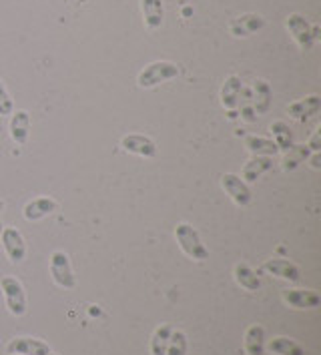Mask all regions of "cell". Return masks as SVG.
Masks as SVG:
<instances>
[{"instance_id":"19","label":"cell","mask_w":321,"mask_h":355,"mask_svg":"<svg viewBox=\"0 0 321 355\" xmlns=\"http://www.w3.org/2000/svg\"><path fill=\"white\" fill-rule=\"evenodd\" d=\"M253 111L259 114H265V112L271 109V103H273V93H271V87L269 83L263 80V78H257L255 85H253Z\"/></svg>"},{"instance_id":"4","label":"cell","mask_w":321,"mask_h":355,"mask_svg":"<svg viewBox=\"0 0 321 355\" xmlns=\"http://www.w3.org/2000/svg\"><path fill=\"white\" fill-rule=\"evenodd\" d=\"M51 277L62 289H73L76 285L71 259H69V255L64 251H55L51 255Z\"/></svg>"},{"instance_id":"2","label":"cell","mask_w":321,"mask_h":355,"mask_svg":"<svg viewBox=\"0 0 321 355\" xmlns=\"http://www.w3.org/2000/svg\"><path fill=\"white\" fill-rule=\"evenodd\" d=\"M179 76V67L171 60H155L151 64H147L139 76H137V85L141 89H155L167 80H173Z\"/></svg>"},{"instance_id":"9","label":"cell","mask_w":321,"mask_h":355,"mask_svg":"<svg viewBox=\"0 0 321 355\" xmlns=\"http://www.w3.org/2000/svg\"><path fill=\"white\" fill-rule=\"evenodd\" d=\"M321 111V96L320 94H307L305 98H300L295 103H291L287 107V114L293 119V121H300L305 123L309 121L311 116H315Z\"/></svg>"},{"instance_id":"23","label":"cell","mask_w":321,"mask_h":355,"mask_svg":"<svg viewBox=\"0 0 321 355\" xmlns=\"http://www.w3.org/2000/svg\"><path fill=\"white\" fill-rule=\"evenodd\" d=\"M267 349L275 355H305V349L302 345L295 339H289V337H273L267 343Z\"/></svg>"},{"instance_id":"34","label":"cell","mask_w":321,"mask_h":355,"mask_svg":"<svg viewBox=\"0 0 321 355\" xmlns=\"http://www.w3.org/2000/svg\"><path fill=\"white\" fill-rule=\"evenodd\" d=\"M49 355H57V354H53V352H51V354H49Z\"/></svg>"},{"instance_id":"20","label":"cell","mask_w":321,"mask_h":355,"mask_svg":"<svg viewBox=\"0 0 321 355\" xmlns=\"http://www.w3.org/2000/svg\"><path fill=\"white\" fill-rule=\"evenodd\" d=\"M243 349L247 355H263L265 354V329L261 325L247 327Z\"/></svg>"},{"instance_id":"18","label":"cell","mask_w":321,"mask_h":355,"mask_svg":"<svg viewBox=\"0 0 321 355\" xmlns=\"http://www.w3.org/2000/svg\"><path fill=\"white\" fill-rule=\"evenodd\" d=\"M31 135V114L26 111H17L10 114V137L17 145H24Z\"/></svg>"},{"instance_id":"11","label":"cell","mask_w":321,"mask_h":355,"mask_svg":"<svg viewBox=\"0 0 321 355\" xmlns=\"http://www.w3.org/2000/svg\"><path fill=\"white\" fill-rule=\"evenodd\" d=\"M121 147L127 150V153H132V155H139V157H145V159H153L157 157V145L155 141L145 137V135H125L121 139Z\"/></svg>"},{"instance_id":"22","label":"cell","mask_w":321,"mask_h":355,"mask_svg":"<svg viewBox=\"0 0 321 355\" xmlns=\"http://www.w3.org/2000/svg\"><path fill=\"white\" fill-rule=\"evenodd\" d=\"M245 147L253 157H275L279 153L277 145L273 141L263 139V137H257V135L245 137Z\"/></svg>"},{"instance_id":"8","label":"cell","mask_w":321,"mask_h":355,"mask_svg":"<svg viewBox=\"0 0 321 355\" xmlns=\"http://www.w3.org/2000/svg\"><path fill=\"white\" fill-rule=\"evenodd\" d=\"M241 94H243V80L237 75H229L221 87V105L223 109L229 111V116H235V109L241 103Z\"/></svg>"},{"instance_id":"10","label":"cell","mask_w":321,"mask_h":355,"mask_svg":"<svg viewBox=\"0 0 321 355\" xmlns=\"http://www.w3.org/2000/svg\"><path fill=\"white\" fill-rule=\"evenodd\" d=\"M281 297L293 309H315L321 303L320 293L311 289H284Z\"/></svg>"},{"instance_id":"17","label":"cell","mask_w":321,"mask_h":355,"mask_svg":"<svg viewBox=\"0 0 321 355\" xmlns=\"http://www.w3.org/2000/svg\"><path fill=\"white\" fill-rule=\"evenodd\" d=\"M141 12L145 26L149 31L161 28L163 19H165V8H163V0H141Z\"/></svg>"},{"instance_id":"21","label":"cell","mask_w":321,"mask_h":355,"mask_svg":"<svg viewBox=\"0 0 321 355\" xmlns=\"http://www.w3.org/2000/svg\"><path fill=\"white\" fill-rule=\"evenodd\" d=\"M233 277L237 281V285H241L247 291H259V289H261V279H259V275H257L247 263H237V265H235Z\"/></svg>"},{"instance_id":"25","label":"cell","mask_w":321,"mask_h":355,"mask_svg":"<svg viewBox=\"0 0 321 355\" xmlns=\"http://www.w3.org/2000/svg\"><path fill=\"white\" fill-rule=\"evenodd\" d=\"M309 155H311V150L307 149V145H293L291 149L285 150L281 167H284V171H295L302 163L309 159Z\"/></svg>"},{"instance_id":"15","label":"cell","mask_w":321,"mask_h":355,"mask_svg":"<svg viewBox=\"0 0 321 355\" xmlns=\"http://www.w3.org/2000/svg\"><path fill=\"white\" fill-rule=\"evenodd\" d=\"M263 26V17H259V15H243V17L233 19L229 22V33L233 37H251L257 31H261Z\"/></svg>"},{"instance_id":"12","label":"cell","mask_w":321,"mask_h":355,"mask_svg":"<svg viewBox=\"0 0 321 355\" xmlns=\"http://www.w3.org/2000/svg\"><path fill=\"white\" fill-rule=\"evenodd\" d=\"M8 355H49L51 347L49 343L35 339V337H17L6 347Z\"/></svg>"},{"instance_id":"14","label":"cell","mask_w":321,"mask_h":355,"mask_svg":"<svg viewBox=\"0 0 321 355\" xmlns=\"http://www.w3.org/2000/svg\"><path fill=\"white\" fill-rule=\"evenodd\" d=\"M263 271L269 275H275L279 279L289 281V283H297L302 279V271L295 263L287 261V259H269L263 263Z\"/></svg>"},{"instance_id":"28","label":"cell","mask_w":321,"mask_h":355,"mask_svg":"<svg viewBox=\"0 0 321 355\" xmlns=\"http://www.w3.org/2000/svg\"><path fill=\"white\" fill-rule=\"evenodd\" d=\"M12 112H15V101L10 98L6 85L0 80V116H10Z\"/></svg>"},{"instance_id":"5","label":"cell","mask_w":321,"mask_h":355,"mask_svg":"<svg viewBox=\"0 0 321 355\" xmlns=\"http://www.w3.org/2000/svg\"><path fill=\"white\" fill-rule=\"evenodd\" d=\"M285 28L289 31V35L293 37V40L297 42V46L302 51H311L313 49V37H311V24L307 22V19L300 15V12H291L285 19Z\"/></svg>"},{"instance_id":"26","label":"cell","mask_w":321,"mask_h":355,"mask_svg":"<svg viewBox=\"0 0 321 355\" xmlns=\"http://www.w3.org/2000/svg\"><path fill=\"white\" fill-rule=\"evenodd\" d=\"M171 334H173V325H171V323H163L161 327L155 329V334H153L151 337V355L167 354Z\"/></svg>"},{"instance_id":"16","label":"cell","mask_w":321,"mask_h":355,"mask_svg":"<svg viewBox=\"0 0 321 355\" xmlns=\"http://www.w3.org/2000/svg\"><path fill=\"white\" fill-rule=\"evenodd\" d=\"M271 168H273V159L271 157H253L241 168V179L245 181L247 185L255 183L257 179H261L265 173L271 171Z\"/></svg>"},{"instance_id":"13","label":"cell","mask_w":321,"mask_h":355,"mask_svg":"<svg viewBox=\"0 0 321 355\" xmlns=\"http://www.w3.org/2000/svg\"><path fill=\"white\" fill-rule=\"evenodd\" d=\"M57 209L58 203L55 199H51V197H37V199H33V201H28V203L24 205L22 215H24L26 221L35 223V221H40V219L53 215Z\"/></svg>"},{"instance_id":"30","label":"cell","mask_w":321,"mask_h":355,"mask_svg":"<svg viewBox=\"0 0 321 355\" xmlns=\"http://www.w3.org/2000/svg\"><path fill=\"white\" fill-rule=\"evenodd\" d=\"M241 114H243V119H245L247 123H253V121H257V112L253 111V107H249V105L241 109Z\"/></svg>"},{"instance_id":"31","label":"cell","mask_w":321,"mask_h":355,"mask_svg":"<svg viewBox=\"0 0 321 355\" xmlns=\"http://www.w3.org/2000/svg\"><path fill=\"white\" fill-rule=\"evenodd\" d=\"M307 161H309V165L315 168V171H320L321 168V153H313V155H309V159H307Z\"/></svg>"},{"instance_id":"29","label":"cell","mask_w":321,"mask_h":355,"mask_svg":"<svg viewBox=\"0 0 321 355\" xmlns=\"http://www.w3.org/2000/svg\"><path fill=\"white\" fill-rule=\"evenodd\" d=\"M307 149L311 153H321V131H315L311 135V139L307 141Z\"/></svg>"},{"instance_id":"24","label":"cell","mask_w":321,"mask_h":355,"mask_svg":"<svg viewBox=\"0 0 321 355\" xmlns=\"http://www.w3.org/2000/svg\"><path fill=\"white\" fill-rule=\"evenodd\" d=\"M269 131L273 135V143L277 145L279 153H281V150L285 153V150H289L293 147V135H291V129H289L287 123H284V121H275V123H271Z\"/></svg>"},{"instance_id":"1","label":"cell","mask_w":321,"mask_h":355,"mask_svg":"<svg viewBox=\"0 0 321 355\" xmlns=\"http://www.w3.org/2000/svg\"><path fill=\"white\" fill-rule=\"evenodd\" d=\"M175 237L177 243L181 247V251L193 259V261H205L209 259V249L201 241V235L197 233V229L189 223H179L175 227Z\"/></svg>"},{"instance_id":"27","label":"cell","mask_w":321,"mask_h":355,"mask_svg":"<svg viewBox=\"0 0 321 355\" xmlns=\"http://www.w3.org/2000/svg\"><path fill=\"white\" fill-rule=\"evenodd\" d=\"M187 347H189V343H187L185 331L173 329L169 339V347H167V354L165 355H187Z\"/></svg>"},{"instance_id":"7","label":"cell","mask_w":321,"mask_h":355,"mask_svg":"<svg viewBox=\"0 0 321 355\" xmlns=\"http://www.w3.org/2000/svg\"><path fill=\"white\" fill-rule=\"evenodd\" d=\"M0 239H2V247H4L10 263L17 265V263L24 261V257H26V243H24V237H22V233L17 227H4Z\"/></svg>"},{"instance_id":"6","label":"cell","mask_w":321,"mask_h":355,"mask_svg":"<svg viewBox=\"0 0 321 355\" xmlns=\"http://www.w3.org/2000/svg\"><path fill=\"white\" fill-rule=\"evenodd\" d=\"M221 187L231 197V201L235 205L247 207L251 203V199H253V193H251L249 185H247L239 175H235V173H225L221 177Z\"/></svg>"},{"instance_id":"33","label":"cell","mask_w":321,"mask_h":355,"mask_svg":"<svg viewBox=\"0 0 321 355\" xmlns=\"http://www.w3.org/2000/svg\"><path fill=\"white\" fill-rule=\"evenodd\" d=\"M2 229H4V225L0 223V235H2Z\"/></svg>"},{"instance_id":"32","label":"cell","mask_w":321,"mask_h":355,"mask_svg":"<svg viewBox=\"0 0 321 355\" xmlns=\"http://www.w3.org/2000/svg\"><path fill=\"white\" fill-rule=\"evenodd\" d=\"M2 211H4V201L0 199V213H2Z\"/></svg>"},{"instance_id":"3","label":"cell","mask_w":321,"mask_h":355,"mask_svg":"<svg viewBox=\"0 0 321 355\" xmlns=\"http://www.w3.org/2000/svg\"><path fill=\"white\" fill-rule=\"evenodd\" d=\"M0 289H2V295L6 301V307L8 311L15 315V318H22L26 313V293H24V287L19 279L6 275L0 279Z\"/></svg>"}]
</instances>
